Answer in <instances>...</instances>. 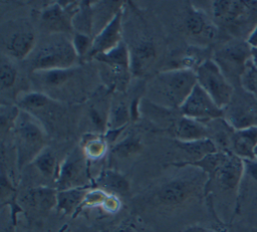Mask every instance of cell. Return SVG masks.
Wrapping results in <instances>:
<instances>
[{
  "mask_svg": "<svg viewBox=\"0 0 257 232\" xmlns=\"http://www.w3.org/2000/svg\"><path fill=\"white\" fill-rule=\"evenodd\" d=\"M244 174V162L243 159L227 151L224 159L217 168L216 172L211 179L207 180L205 189L210 186L213 181H216L218 185L225 190H236L241 182Z\"/></svg>",
  "mask_w": 257,
  "mask_h": 232,
  "instance_id": "ba28073f",
  "label": "cell"
},
{
  "mask_svg": "<svg viewBox=\"0 0 257 232\" xmlns=\"http://www.w3.org/2000/svg\"><path fill=\"white\" fill-rule=\"evenodd\" d=\"M250 61L254 67L257 68V47L251 48V56H250Z\"/></svg>",
  "mask_w": 257,
  "mask_h": 232,
  "instance_id": "8d00e7d4",
  "label": "cell"
},
{
  "mask_svg": "<svg viewBox=\"0 0 257 232\" xmlns=\"http://www.w3.org/2000/svg\"><path fill=\"white\" fill-rule=\"evenodd\" d=\"M107 122H106V130H118L123 129L125 125L128 123L132 113L130 112V108L123 101L114 100L111 102L108 111H107Z\"/></svg>",
  "mask_w": 257,
  "mask_h": 232,
  "instance_id": "603a6c76",
  "label": "cell"
},
{
  "mask_svg": "<svg viewBox=\"0 0 257 232\" xmlns=\"http://www.w3.org/2000/svg\"><path fill=\"white\" fill-rule=\"evenodd\" d=\"M179 113L182 116L202 122L222 117L224 110L221 109L197 83L184 103L180 106Z\"/></svg>",
  "mask_w": 257,
  "mask_h": 232,
  "instance_id": "8992f818",
  "label": "cell"
},
{
  "mask_svg": "<svg viewBox=\"0 0 257 232\" xmlns=\"http://www.w3.org/2000/svg\"><path fill=\"white\" fill-rule=\"evenodd\" d=\"M184 24L186 32L192 37L212 40L216 35V27L208 21L203 12L192 6L186 14Z\"/></svg>",
  "mask_w": 257,
  "mask_h": 232,
  "instance_id": "2e32d148",
  "label": "cell"
},
{
  "mask_svg": "<svg viewBox=\"0 0 257 232\" xmlns=\"http://www.w3.org/2000/svg\"><path fill=\"white\" fill-rule=\"evenodd\" d=\"M194 184L185 178L173 179L164 184L157 193L159 202L167 206H177L186 202L194 192Z\"/></svg>",
  "mask_w": 257,
  "mask_h": 232,
  "instance_id": "4fadbf2b",
  "label": "cell"
},
{
  "mask_svg": "<svg viewBox=\"0 0 257 232\" xmlns=\"http://www.w3.org/2000/svg\"><path fill=\"white\" fill-rule=\"evenodd\" d=\"M0 80L1 90L11 89L17 80V69L14 64L7 58H2L0 64Z\"/></svg>",
  "mask_w": 257,
  "mask_h": 232,
  "instance_id": "4316f807",
  "label": "cell"
},
{
  "mask_svg": "<svg viewBox=\"0 0 257 232\" xmlns=\"http://www.w3.org/2000/svg\"><path fill=\"white\" fill-rule=\"evenodd\" d=\"M142 148L141 139L135 135H128L115 142L111 148V152L118 158H128L139 154Z\"/></svg>",
  "mask_w": 257,
  "mask_h": 232,
  "instance_id": "d4e9b609",
  "label": "cell"
},
{
  "mask_svg": "<svg viewBox=\"0 0 257 232\" xmlns=\"http://www.w3.org/2000/svg\"><path fill=\"white\" fill-rule=\"evenodd\" d=\"M130 49V69L135 76H143L158 57L156 44L151 40H141Z\"/></svg>",
  "mask_w": 257,
  "mask_h": 232,
  "instance_id": "7c38bea8",
  "label": "cell"
},
{
  "mask_svg": "<svg viewBox=\"0 0 257 232\" xmlns=\"http://www.w3.org/2000/svg\"><path fill=\"white\" fill-rule=\"evenodd\" d=\"M78 8L75 5L63 6L53 3L45 7L40 13V24L50 33H66L72 28V19Z\"/></svg>",
  "mask_w": 257,
  "mask_h": 232,
  "instance_id": "30bf717a",
  "label": "cell"
},
{
  "mask_svg": "<svg viewBox=\"0 0 257 232\" xmlns=\"http://www.w3.org/2000/svg\"><path fill=\"white\" fill-rule=\"evenodd\" d=\"M86 158L81 149L72 151L58 168L55 184L57 191L85 186Z\"/></svg>",
  "mask_w": 257,
  "mask_h": 232,
  "instance_id": "52a82bcc",
  "label": "cell"
},
{
  "mask_svg": "<svg viewBox=\"0 0 257 232\" xmlns=\"http://www.w3.org/2000/svg\"><path fill=\"white\" fill-rule=\"evenodd\" d=\"M231 152L241 159H255L257 146V125L236 129L230 137Z\"/></svg>",
  "mask_w": 257,
  "mask_h": 232,
  "instance_id": "5bb4252c",
  "label": "cell"
},
{
  "mask_svg": "<svg viewBox=\"0 0 257 232\" xmlns=\"http://www.w3.org/2000/svg\"><path fill=\"white\" fill-rule=\"evenodd\" d=\"M176 144L189 157V161H183V162H196L203 159L207 155L218 151L216 143L209 137L204 139L194 140V141L177 140Z\"/></svg>",
  "mask_w": 257,
  "mask_h": 232,
  "instance_id": "ffe728a7",
  "label": "cell"
},
{
  "mask_svg": "<svg viewBox=\"0 0 257 232\" xmlns=\"http://www.w3.org/2000/svg\"><path fill=\"white\" fill-rule=\"evenodd\" d=\"M81 151L86 160H99L107 151V141L99 134H86L81 142Z\"/></svg>",
  "mask_w": 257,
  "mask_h": 232,
  "instance_id": "7402d4cb",
  "label": "cell"
},
{
  "mask_svg": "<svg viewBox=\"0 0 257 232\" xmlns=\"http://www.w3.org/2000/svg\"><path fill=\"white\" fill-rule=\"evenodd\" d=\"M251 47L245 43H234L222 48L215 57V62L219 65L223 73L225 71L238 75L241 79L248 62L250 61Z\"/></svg>",
  "mask_w": 257,
  "mask_h": 232,
  "instance_id": "9c48e42d",
  "label": "cell"
},
{
  "mask_svg": "<svg viewBox=\"0 0 257 232\" xmlns=\"http://www.w3.org/2000/svg\"><path fill=\"white\" fill-rule=\"evenodd\" d=\"M93 59H95L98 63L119 65L130 68V49L128 46L123 41H121L114 48L105 53L94 56Z\"/></svg>",
  "mask_w": 257,
  "mask_h": 232,
  "instance_id": "cb8c5ba5",
  "label": "cell"
},
{
  "mask_svg": "<svg viewBox=\"0 0 257 232\" xmlns=\"http://www.w3.org/2000/svg\"><path fill=\"white\" fill-rule=\"evenodd\" d=\"M37 170L47 178H55L57 174V164L54 154L49 149H43L32 161Z\"/></svg>",
  "mask_w": 257,
  "mask_h": 232,
  "instance_id": "484cf974",
  "label": "cell"
},
{
  "mask_svg": "<svg viewBox=\"0 0 257 232\" xmlns=\"http://www.w3.org/2000/svg\"><path fill=\"white\" fill-rule=\"evenodd\" d=\"M92 38L93 37H91L90 35L79 33V32H76L73 35L71 39V43L79 58L83 56H86V57L88 56L92 46Z\"/></svg>",
  "mask_w": 257,
  "mask_h": 232,
  "instance_id": "f546056e",
  "label": "cell"
},
{
  "mask_svg": "<svg viewBox=\"0 0 257 232\" xmlns=\"http://www.w3.org/2000/svg\"><path fill=\"white\" fill-rule=\"evenodd\" d=\"M81 72L77 67H71L67 69H53V70H41L31 72V80L37 87V91L46 94L54 100V94L58 97L66 92V97L70 94L68 91L72 89L75 92L76 89L80 90V79L82 80Z\"/></svg>",
  "mask_w": 257,
  "mask_h": 232,
  "instance_id": "277c9868",
  "label": "cell"
},
{
  "mask_svg": "<svg viewBox=\"0 0 257 232\" xmlns=\"http://www.w3.org/2000/svg\"><path fill=\"white\" fill-rule=\"evenodd\" d=\"M13 129L19 164L23 165L28 161H33L45 149L43 125L30 113L20 110Z\"/></svg>",
  "mask_w": 257,
  "mask_h": 232,
  "instance_id": "7a4b0ae2",
  "label": "cell"
},
{
  "mask_svg": "<svg viewBox=\"0 0 257 232\" xmlns=\"http://www.w3.org/2000/svg\"><path fill=\"white\" fill-rule=\"evenodd\" d=\"M171 128L176 140L179 141H194L209 137V131L201 121L182 115L177 117Z\"/></svg>",
  "mask_w": 257,
  "mask_h": 232,
  "instance_id": "e0dca14e",
  "label": "cell"
},
{
  "mask_svg": "<svg viewBox=\"0 0 257 232\" xmlns=\"http://www.w3.org/2000/svg\"><path fill=\"white\" fill-rule=\"evenodd\" d=\"M35 44V34L31 30H17L8 36L5 48L11 58L23 60L33 52Z\"/></svg>",
  "mask_w": 257,
  "mask_h": 232,
  "instance_id": "9a60e30c",
  "label": "cell"
},
{
  "mask_svg": "<svg viewBox=\"0 0 257 232\" xmlns=\"http://www.w3.org/2000/svg\"><path fill=\"white\" fill-rule=\"evenodd\" d=\"M101 208L108 213H114V212L118 211V209L120 208V200L118 199V197L116 195L108 194V196Z\"/></svg>",
  "mask_w": 257,
  "mask_h": 232,
  "instance_id": "1f68e13d",
  "label": "cell"
},
{
  "mask_svg": "<svg viewBox=\"0 0 257 232\" xmlns=\"http://www.w3.org/2000/svg\"><path fill=\"white\" fill-rule=\"evenodd\" d=\"M27 200L34 208L41 211H48L51 208L56 207L57 189L48 187L34 188L28 193Z\"/></svg>",
  "mask_w": 257,
  "mask_h": 232,
  "instance_id": "44dd1931",
  "label": "cell"
},
{
  "mask_svg": "<svg viewBox=\"0 0 257 232\" xmlns=\"http://www.w3.org/2000/svg\"><path fill=\"white\" fill-rule=\"evenodd\" d=\"M77 56L71 40L56 37L36 49L31 60V72L74 67Z\"/></svg>",
  "mask_w": 257,
  "mask_h": 232,
  "instance_id": "3957f363",
  "label": "cell"
},
{
  "mask_svg": "<svg viewBox=\"0 0 257 232\" xmlns=\"http://www.w3.org/2000/svg\"><path fill=\"white\" fill-rule=\"evenodd\" d=\"M254 155H255V158L257 159V146H256V148H255V151H254Z\"/></svg>",
  "mask_w": 257,
  "mask_h": 232,
  "instance_id": "f35d334b",
  "label": "cell"
},
{
  "mask_svg": "<svg viewBox=\"0 0 257 232\" xmlns=\"http://www.w3.org/2000/svg\"><path fill=\"white\" fill-rule=\"evenodd\" d=\"M244 174L257 183V159H244Z\"/></svg>",
  "mask_w": 257,
  "mask_h": 232,
  "instance_id": "d6a6232c",
  "label": "cell"
},
{
  "mask_svg": "<svg viewBox=\"0 0 257 232\" xmlns=\"http://www.w3.org/2000/svg\"><path fill=\"white\" fill-rule=\"evenodd\" d=\"M112 232H135V231H134V229H132L128 226H121V227L114 229Z\"/></svg>",
  "mask_w": 257,
  "mask_h": 232,
  "instance_id": "74e56055",
  "label": "cell"
},
{
  "mask_svg": "<svg viewBox=\"0 0 257 232\" xmlns=\"http://www.w3.org/2000/svg\"><path fill=\"white\" fill-rule=\"evenodd\" d=\"M247 44L253 48V47H257V25L254 27V29L252 30V32L249 34L247 40H246Z\"/></svg>",
  "mask_w": 257,
  "mask_h": 232,
  "instance_id": "836d02e7",
  "label": "cell"
},
{
  "mask_svg": "<svg viewBox=\"0 0 257 232\" xmlns=\"http://www.w3.org/2000/svg\"><path fill=\"white\" fill-rule=\"evenodd\" d=\"M183 232H217V231L212 230V229H209V228H206V227L194 225V226H189V227H187Z\"/></svg>",
  "mask_w": 257,
  "mask_h": 232,
  "instance_id": "e575fe53",
  "label": "cell"
},
{
  "mask_svg": "<svg viewBox=\"0 0 257 232\" xmlns=\"http://www.w3.org/2000/svg\"><path fill=\"white\" fill-rule=\"evenodd\" d=\"M196 84L195 71L169 69L155 75L147 87V96L159 107L179 110Z\"/></svg>",
  "mask_w": 257,
  "mask_h": 232,
  "instance_id": "6da1fadb",
  "label": "cell"
},
{
  "mask_svg": "<svg viewBox=\"0 0 257 232\" xmlns=\"http://www.w3.org/2000/svg\"><path fill=\"white\" fill-rule=\"evenodd\" d=\"M195 72L197 83L203 90L221 109L227 108L233 99L234 89L215 60L208 58Z\"/></svg>",
  "mask_w": 257,
  "mask_h": 232,
  "instance_id": "5b68a950",
  "label": "cell"
},
{
  "mask_svg": "<svg viewBox=\"0 0 257 232\" xmlns=\"http://www.w3.org/2000/svg\"><path fill=\"white\" fill-rule=\"evenodd\" d=\"M240 80L244 88L257 98V68L252 65L251 61L248 62Z\"/></svg>",
  "mask_w": 257,
  "mask_h": 232,
  "instance_id": "4dcf8cb0",
  "label": "cell"
},
{
  "mask_svg": "<svg viewBox=\"0 0 257 232\" xmlns=\"http://www.w3.org/2000/svg\"><path fill=\"white\" fill-rule=\"evenodd\" d=\"M109 193L99 189V188H89L86 192L83 201L80 205L79 210L84 208H91V207H102L104 204L107 196Z\"/></svg>",
  "mask_w": 257,
  "mask_h": 232,
  "instance_id": "83f0119b",
  "label": "cell"
},
{
  "mask_svg": "<svg viewBox=\"0 0 257 232\" xmlns=\"http://www.w3.org/2000/svg\"><path fill=\"white\" fill-rule=\"evenodd\" d=\"M12 217V216H11ZM1 232H16L15 230V218H11L10 222L7 223L1 230Z\"/></svg>",
  "mask_w": 257,
  "mask_h": 232,
  "instance_id": "d590c367",
  "label": "cell"
},
{
  "mask_svg": "<svg viewBox=\"0 0 257 232\" xmlns=\"http://www.w3.org/2000/svg\"><path fill=\"white\" fill-rule=\"evenodd\" d=\"M88 190V186H83L57 191V210L65 215H72L79 212L80 205Z\"/></svg>",
  "mask_w": 257,
  "mask_h": 232,
  "instance_id": "d6986e66",
  "label": "cell"
},
{
  "mask_svg": "<svg viewBox=\"0 0 257 232\" xmlns=\"http://www.w3.org/2000/svg\"><path fill=\"white\" fill-rule=\"evenodd\" d=\"M20 109L14 106H2L0 113V124L2 134L6 133L10 129H13L15 121L19 115Z\"/></svg>",
  "mask_w": 257,
  "mask_h": 232,
  "instance_id": "f1b7e54d",
  "label": "cell"
},
{
  "mask_svg": "<svg viewBox=\"0 0 257 232\" xmlns=\"http://www.w3.org/2000/svg\"><path fill=\"white\" fill-rule=\"evenodd\" d=\"M97 188L113 195H126L130 192V181L115 170H103L95 179Z\"/></svg>",
  "mask_w": 257,
  "mask_h": 232,
  "instance_id": "ac0fdd59",
  "label": "cell"
},
{
  "mask_svg": "<svg viewBox=\"0 0 257 232\" xmlns=\"http://www.w3.org/2000/svg\"><path fill=\"white\" fill-rule=\"evenodd\" d=\"M122 9L120 8L112 19L92 38V46L87 57L93 58L117 46L121 40Z\"/></svg>",
  "mask_w": 257,
  "mask_h": 232,
  "instance_id": "8fae6325",
  "label": "cell"
}]
</instances>
